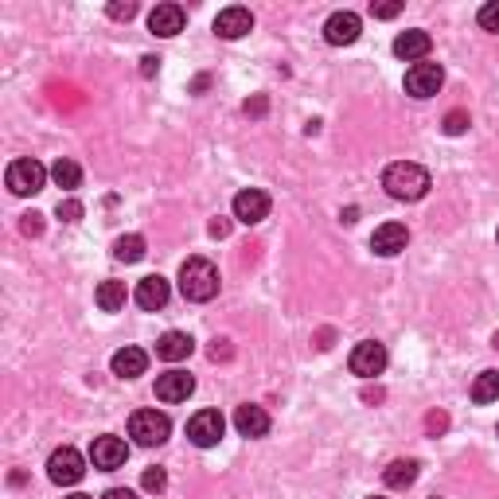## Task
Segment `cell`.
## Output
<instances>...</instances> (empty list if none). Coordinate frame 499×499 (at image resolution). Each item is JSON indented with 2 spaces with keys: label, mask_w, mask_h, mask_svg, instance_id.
Returning <instances> with one entry per match:
<instances>
[{
  "label": "cell",
  "mask_w": 499,
  "mask_h": 499,
  "mask_svg": "<svg viewBox=\"0 0 499 499\" xmlns=\"http://www.w3.org/2000/svg\"><path fill=\"white\" fill-rule=\"evenodd\" d=\"M472 402L476 406H487V402H499V370H480L472 383Z\"/></svg>",
  "instance_id": "22"
},
{
  "label": "cell",
  "mask_w": 499,
  "mask_h": 499,
  "mask_svg": "<svg viewBox=\"0 0 499 499\" xmlns=\"http://www.w3.org/2000/svg\"><path fill=\"white\" fill-rule=\"evenodd\" d=\"M90 461H94V468H102V472H113V468H121L125 461H129V445H125L121 437H113V433L94 437Z\"/></svg>",
  "instance_id": "9"
},
{
  "label": "cell",
  "mask_w": 499,
  "mask_h": 499,
  "mask_svg": "<svg viewBox=\"0 0 499 499\" xmlns=\"http://www.w3.org/2000/svg\"><path fill=\"white\" fill-rule=\"evenodd\" d=\"M269 214V195L261 188H246L234 195V219L246 222V227H253V222H261Z\"/></svg>",
  "instance_id": "10"
},
{
  "label": "cell",
  "mask_w": 499,
  "mask_h": 499,
  "mask_svg": "<svg viewBox=\"0 0 499 499\" xmlns=\"http://www.w3.org/2000/svg\"><path fill=\"white\" fill-rule=\"evenodd\" d=\"M172 433V422L160 414V409H136V414L129 417V437L136 445L152 448V445H164Z\"/></svg>",
  "instance_id": "3"
},
{
  "label": "cell",
  "mask_w": 499,
  "mask_h": 499,
  "mask_svg": "<svg viewBox=\"0 0 499 499\" xmlns=\"http://www.w3.org/2000/svg\"><path fill=\"white\" fill-rule=\"evenodd\" d=\"M429 47H433V39H429V32H422V27H414V32H402V35L394 39V55L406 58V63H417V58H425Z\"/></svg>",
  "instance_id": "19"
},
{
  "label": "cell",
  "mask_w": 499,
  "mask_h": 499,
  "mask_svg": "<svg viewBox=\"0 0 499 499\" xmlns=\"http://www.w3.org/2000/svg\"><path fill=\"white\" fill-rule=\"evenodd\" d=\"M383 188H386V195H394V199L414 203V199H422V195L429 191V172L422 168V164H414V160H398V164H390V168L383 172Z\"/></svg>",
  "instance_id": "1"
},
{
  "label": "cell",
  "mask_w": 499,
  "mask_h": 499,
  "mask_svg": "<svg viewBox=\"0 0 499 499\" xmlns=\"http://www.w3.org/2000/svg\"><path fill=\"white\" fill-rule=\"evenodd\" d=\"M234 429H238L242 437H266L269 433V414L261 406L246 402V406L234 409Z\"/></svg>",
  "instance_id": "16"
},
{
  "label": "cell",
  "mask_w": 499,
  "mask_h": 499,
  "mask_svg": "<svg viewBox=\"0 0 499 499\" xmlns=\"http://www.w3.org/2000/svg\"><path fill=\"white\" fill-rule=\"evenodd\" d=\"M246 32H253V16L250 8H222L219 16H214V35L219 39H242Z\"/></svg>",
  "instance_id": "13"
},
{
  "label": "cell",
  "mask_w": 499,
  "mask_h": 499,
  "mask_svg": "<svg viewBox=\"0 0 499 499\" xmlns=\"http://www.w3.org/2000/svg\"><path fill=\"white\" fill-rule=\"evenodd\" d=\"M409 242V230L402 222H383L375 234H370V250L378 253V258H394V253H402Z\"/></svg>",
  "instance_id": "11"
},
{
  "label": "cell",
  "mask_w": 499,
  "mask_h": 499,
  "mask_svg": "<svg viewBox=\"0 0 499 499\" xmlns=\"http://www.w3.org/2000/svg\"><path fill=\"white\" fill-rule=\"evenodd\" d=\"M66 499H94V495H82V492H74V495H66Z\"/></svg>",
  "instance_id": "41"
},
{
  "label": "cell",
  "mask_w": 499,
  "mask_h": 499,
  "mask_svg": "<svg viewBox=\"0 0 499 499\" xmlns=\"http://www.w3.org/2000/svg\"><path fill=\"white\" fill-rule=\"evenodd\" d=\"M39 230H43V214H24V234H39Z\"/></svg>",
  "instance_id": "33"
},
{
  "label": "cell",
  "mask_w": 499,
  "mask_h": 499,
  "mask_svg": "<svg viewBox=\"0 0 499 499\" xmlns=\"http://www.w3.org/2000/svg\"><path fill=\"white\" fill-rule=\"evenodd\" d=\"M141 484H144V492H164V487H168V476H164V468H149V472L141 476Z\"/></svg>",
  "instance_id": "27"
},
{
  "label": "cell",
  "mask_w": 499,
  "mask_h": 499,
  "mask_svg": "<svg viewBox=\"0 0 499 499\" xmlns=\"http://www.w3.org/2000/svg\"><path fill=\"white\" fill-rule=\"evenodd\" d=\"M261 110H266V102H261V97H258V102H246V113H261Z\"/></svg>",
  "instance_id": "39"
},
{
  "label": "cell",
  "mask_w": 499,
  "mask_h": 499,
  "mask_svg": "<svg viewBox=\"0 0 499 499\" xmlns=\"http://www.w3.org/2000/svg\"><path fill=\"white\" fill-rule=\"evenodd\" d=\"M102 499H136V492H129V487H113V492H105Z\"/></svg>",
  "instance_id": "37"
},
{
  "label": "cell",
  "mask_w": 499,
  "mask_h": 499,
  "mask_svg": "<svg viewBox=\"0 0 499 499\" xmlns=\"http://www.w3.org/2000/svg\"><path fill=\"white\" fill-rule=\"evenodd\" d=\"M383 480H386V487H409L417 480V461H390Z\"/></svg>",
  "instance_id": "24"
},
{
  "label": "cell",
  "mask_w": 499,
  "mask_h": 499,
  "mask_svg": "<svg viewBox=\"0 0 499 499\" xmlns=\"http://www.w3.org/2000/svg\"><path fill=\"white\" fill-rule=\"evenodd\" d=\"M110 16L113 19H133L136 16V4H110Z\"/></svg>",
  "instance_id": "34"
},
{
  "label": "cell",
  "mask_w": 499,
  "mask_h": 499,
  "mask_svg": "<svg viewBox=\"0 0 499 499\" xmlns=\"http://www.w3.org/2000/svg\"><path fill=\"white\" fill-rule=\"evenodd\" d=\"M156 66H160V58H156V55H144V58H141V74H144V78L156 74Z\"/></svg>",
  "instance_id": "35"
},
{
  "label": "cell",
  "mask_w": 499,
  "mask_h": 499,
  "mask_svg": "<svg viewBox=\"0 0 499 499\" xmlns=\"http://www.w3.org/2000/svg\"><path fill=\"white\" fill-rule=\"evenodd\" d=\"M113 258L125 261V266L141 261L144 258V238H141V234H121V238L113 242Z\"/></svg>",
  "instance_id": "25"
},
{
  "label": "cell",
  "mask_w": 499,
  "mask_h": 499,
  "mask_svg": "<svg viewBox=\"0 0 499 499\" xmlns=\"http://www.w3.org/2000/svg\"><path fill=\"white\" fill-rule=\"evenodd\" d=\"M227 433V417L219 409H199V414L188 422V441L199 445V448H214Z\"/></svg>",
  "instance_id": "6"
},
{
  "label": "cell",
  "mask_w": 499,
  "mask_h": 499,
  "mask_svg": "<svg viewBox=\"0 0 499 499\" xmlns=\"http://www.w3.org/2000/svg\"><path fill=\"white\" fill-rule=\"evenodd\" d=\"M168 297H172V289H168V281H164L160 273H152V277L136 281V292H133V300H136V305H141L144 312L164 308V305H168Z\"/></svg>",
  "instance_id": "15"
},
{
  "label": "cell",
  "mask_w": 499,
  "mask_h": 499,
  "mask_svg": "<svg viewBox=\"0 0 499 499\" xmlns=\"http://www.w3.org/2000/svg\"><path fill=\"white\" fill-rule=\"evenodd\" d=\"M425 429H429V433H445V429H448V414H441V409H433V414L425 417Z\"/></svg>",
  "instance_id": "31"
},
{
  "label": "cell",
  "mask_w": 499,
  "mask_h": 499,
  "mask_svg": "<svg viewBox=\"0 0 499 499\" xmlns=\"http://www.w3.org/2000/svg\"><path fill=\"white\" fill-rule=\"evenodd\" d=\"M125 300H129L125 281H102V285H97V308L102 312H121Z\"/></svg>",
  "instance_id": "21"
},
{
  "label": "cell",
  "mask_w": 499,
  "mask_h": 499,
  "mask_svg": "<svg viewBox=\"0 0 499 499\" xmlns=\"http://www.w3.org/2000/svg\"><path fill=\"white\" fill-rule=\"evenodd\" d=\"M363 402H383V390H378V386L370 390V386H367V390H363Z\"/></svg>",
  "instance_id": "38"
},
{
  "label": "cell",
  "mask_w": 499,
  "mask_h": 499,
  "mask_svg": "<svg viewBox=\"0 0 499 499\" xmlns=\"http://www.w3.org/2000/svg\"><path fill=\"white\" fill-rule=\"evenodd\" d=\"M183 19H188V16H183L180 4H156L152 16H149V27H152L156 35L168 39V35H180L183 32Z\"/></svg>",
  "instance_id": "17"
},
{
  "label": "cell",
  "mask_w": 499,
  "mask_h": 499,
  "mask_svg": "<svg viewBox=\"0 0 499 499\" xmlns=\"http://www.w3.org/2000/svg\"><path fill=\"white\" fill-rule=\"evenodd\" d=\"M375 499H378V495H375Z\"/></svg>",
  "instance_id": "44"
},
{
  "label": "cell",
  "mask_w": 499,
  "mask_h": 499,
  "mask_svg": "<svg viewBox=\"0 0 499 499\" xmlns=\"http://www.w3.org/2000/svg\"><path fill=\"white\" fill-rule=\"evenodd\" d=\"M47 172L39 160H12L8 164V191L12 195H35V191H43V183H47Z\"/></svg>",
  "instance_id": "4"
},
{
  "label": "cell",
  "mask_w": 499,
  "mask_h": 499,
  "mask_svg": "<svg viewBox=\"0 0 499 499\" xmlns=\"http://www.w3.org/2000/svg\"><path fill=\"white\" fill-rule=\"evenodd\" d=\"M110 367H113L117 378H136V375H144V367H149V355H144L141 347H121V351H113Z\"/></svg>",
  "instance_id": "20"
},
{
  "label": "cell",
  "mask_w": 499,
  "mask_h": 499,
  "mask_svg": "<svg viewBox=\"0 0 499 499\" xmlns=\"http://www.w3.org/2000/svg\"><path fill=\"white\" fill-rule=\"evenodd\" d=\"M492 344H495V347H499V331H495V339H492Z\"/></svg>",
  "instance_id": "42"
},
{
  "label": "cell",
  "mask_w": 499,
  "mask_h": 499,
  "mask_svg": "<svg viewBox=\"0 0 499 499\" xmlns=\"http://www.w3.org/2000/svg\"><path fill=\"white\" fill-rule=\"evenodd\" d=\"M211 234H214V238H227V234H230V222H227V219H214V222H211Z\"/></svg>",
  "instance_id": "36"
},
{
  "label": "cell",
  "mask_w": 499,
  "mask_h": 499,
  "mask_svg": "<svg viewBox=\"0 0 499 499\" xmlns=\"http://www.w3.org/2000/svg\"><path fill=\"white\" fill-rule=\"evenodd\" d=\"M51 180H55V188L74 191L78 183H82V168H78L74 160H66V156H58V160L51 164Z\"/></svg>",
  "instance_id": "23"
},
{
  "label": "cell",
  "mask_w": 499,
  "mask_h": 499,
  "mask_svg": "<svg viewBox=\"0 0 499 499\" xmlns=\"http://www.w3.org/2000/svg\"><path fill=\"white\" fill-rule=\"evenodd\" d=\"M47 476L58 484V487H71L78 484L86 476V461H82V453L71 445H63V448H55L51 453V461H47Z\"/></svg>",
  "instance_id": "5"
},
{
  "label": "cell",
  "mask_w": 499,
  "mask_h": 499,
  "mask_svg": "<svg viewBox=\"0 0 499 499\" xmlns=\"http://www.w3.org/2000/svg\"><path fill=\"white\" fill-rule=\"evenodd\" d=\"M339 219H344V222H347V227H351V222H355V219H359V211H355V207H347L344 214H339Z\"/></svg>",
  "instance_id": "40"
},
{
  "label": "cell",
  "mask_w": 499,
  "mask_h": 499,
  "mask_svg": "<svg viewBox=\"0 0 499 499\" xmlns=\"http://www.w3.org/2000/svg\"><path fill=\"white\" fill-rule=\"evenodd\" d=\"M180 292L191 305H207L214 292H219V269L207 258H188L180 266Z\"/></svg>",
  "instance_id": "2"
},
{
  "label": "cell",
  "mask_w": 499,
  "mask_h": 499,
  "mask_svg": "<svg viewBox=\"0 0 499 499\" xmlns=\"http://www.w3.org/2000/svg\"><path fill=\"white\" fill-rule=\"evenodd\" d=\"M398 12H402V4H398V0H386V4H370V16H375V19H394Z\"/></svg>",
  "instance_id": "30"
},
{
  "label": "cell",
  "mask_w": 499,
  "mask_h": 499,
  "mask_svg": "<svg viewBox=\"0 0 499 499\" xmlns=\"http://www.w3.org/2000/svg\"><path fill=\"white\" fill-rule=\"evenodd\" d=\"M445 82V71L441 63H414L406 71V94L409 97H433Z\"/></svg>",
  "instance_id": "8"
},
{
  "label": "cell",
  "mask_w": 499,
  "mask_h": 499,
  "mask_svg": "<svg viewBox=\"0 0 499 499\" xmlns=\"http://www.w3.org/2000/svg\"><path fill=\"white\" fill-rule=\"evenodd\" d=\"M464 129H468V113H464V110H453V113L445 117V133H448V136H461Z\"/></svg>",
  "instance_id": "28"
},
{
  "label": "cell",
  "mask_w": 499,
  "mask_h": 499,
  "mask_svg": "<svg viewBox=\"0 0 499 499\" xmlns=\"http://www.w3.org/2000/svg\"><path fill=\"white\" fill-rule=\"evenodd\" d=\"M476 19H480L484 32H495V35H499V0H492V4H484V8H480V16H476Z\"/></svg>",
  "instance_id": "26"
},
{
  "label": "cell",
  "mask_w": 499,
  "mask_h": 499,
  "mask_svg": "<svg viewBox=\"0 0 499 499\" xmlns=\"http://www.w3.org/2000/svg\"><path fill=\"white\" fill-rule=\"evenodd\" d=\"M495 238H499V234H495Z\"/></svg>",
  "instance_id": "43"
},
{
  "label": "cell",
  "mask_w": 499,
  "mask_h": 499,
  "mask_svg": "<svg viewBox=\"0 0 499 499\" xmlns=\"http://www.w3.org/2000/svg\"><path fill=\"white\" fill-rule=\"evenodd\" d=\"M58 219H63V222H78V219H82V203H78V199L58 203Z\"/></svg>",
  "instance_id": "29"
},
{
  "label": "cell",
  "mask_w": 499,
  "mask_h": 499,
  "mask_svg": "<svg viewBox=\"0 0 499 499\" xmlns=\"http://www.w3.org/2000/svg\"><path fill=\"white\" fill-rule=\"evenodd\" d=\"M195 394V378L188 370H168V375L156 378V398L160 402H188Z\"/></svg>",
  "instance_id": "12"
},
{
  "label": "cell",
  "mask_w": 499,
  "mask_h": 499,
  "mask_svg": "<svg viewBox=\"0 0 499 499\" xmlns=\"http://www.w3.org/2000/svg\"><path fill=\"white\" fill-rule=\"evenodd\" d=\"M351 375L359 378H375L386 370V347L378 344V339H363V344H355V351H351Z\"/></svg>",
  "instance_id": "7"
},
{
  "label": "cell",
  "mask_w": 499,
  "mask_h": 499,
  "mask_svg": "<svg viewBox=\"0 0 499 499\" xmlns=\"http://www.w3.org/2000/svg\"><path fill=\"white\" fill-rule=\"evenodd\" d=\"M207 355L219 363V359H230V339H214V344L207 347Z\"/></svg>",
  "instance_id": "32"
},
{
  "label": "cell",
  "mask_w": 499,
  "mask_h": 499,
  "mask_svg": "<svg viewBox=\"0 0 499 499\" xmlns=\"http://www.w3.org/2000/svg\"><path fill=\"white\" fill-rule=\"evenodd\" d=\"M195 351L191 336L188 331H164L160 339H156V355L164 359V363H180V359H188Z\"/></svg>",
  "instance_id": "18"
},
{
  "label": "cell",
  "mask_w": 499,
  "mask_h": 499,
  "mask_svg": "<svg viewBox=\"0 0 499 499\" xmlns=\"http://www.w3.org/2000/svg\"><path fill=\"white\" fill-rule=\"evenodd\" d=\"M359 32H363V24H359L355 12H336V16H328V24H324V39H328L331 47L355 43Z\"/></svg>",
  "instance_id": "14"
}]
</instances>
